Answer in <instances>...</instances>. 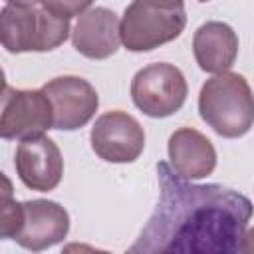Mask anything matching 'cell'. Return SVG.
<instances>
[{
  "label": "cell",
  "mask_w": 254,
  "mask_h": 254,
  "mask_svg": "<svg viewBox=\"0 0 254 254\" xmlns=\"http://www.w3.org/2000/svg\"><path fill=\"white\" fill-rule=\"evenodd\" d=\"M159 202L129 252L236 254L252 218V202L222 185H192L157 163Z\"/></svg>",
  "instance_id": "cell-1"
},
{
  "label": "cell",
  "mask_w": 254,
  "mask_h": 254,
  "mask_svg": "<svg viewBox=\"0 0 254 254\" xmlns=\"http://www.w3.org/2000/svg\"><path fill=\"white\" fill-rule=\"evenodd\" d=\"M202 121L220 137L236 139L254 125V93L244 75L222 71L206 79L198 93Z\"/></svg>",
  "instance_id": "cell-2"
},
{
  "label": "cell",
  "mask_w": 254,
  "mask_h": 254,
  "mask_svg": "<svg viewBox=\"0 0 254 254\" xmlns=\"http://www.w3.org/2000/svg\"><path fill=\"white\" fill-rule=\"evenodd\" d=\"M69 34V20L44 8L6 4L0 12V38L10 54L56 50Z\"/></svg>",
  "instance_id": "cell-3"
},
{
  "label": "cell",
  "mask_w": 254,
  "mask_h": 254,
  "mask_svg": "<svg viewBox=\"0 0 254 254\" xmlns=\"http://www.w3.org/2000/svg\"><path fill=\"white\" fill-rule=\"evenodd\" d=\"M187 26L185 6L165 8L133 0L121 20V42L129 52H151L181 36Z\"/></svg>",
  "instance_id": "cell-4"
},
{
  "label": "cell",
  "mask_w": 254,
  "mask_h": 254,
  "mask_svg": "<svg viewBox=\"0 0 254 254\" xmlns=\"http://www.w3.org/2000/svg\"><path fill=\"white\" fill-rule=\"evenodd\" d=\"M189 95L183 71L173 64H149L141 67L131 81V99L145 115L163 119L177 113Z\"/></svg>",
  "instance_id": "cell-5"
},
{
  "label": "cell",
  "mask_w": 254,
  "mask_h": 254,
  "mask_svg": "<svg viewBox=\"0 0 254 254\" xmlns=\"http://www.w3.org/2000/svg\"><path fill=\"white\" fill-rule=\"evenodd\" d=\"M54 129V107L44 89L4 87L0 135L2 139H32Z\"/></svg>",
  "instance_id": "cell-6"
},
{
  "label": "cell",
  "mask_w": 254,
  "mask_h": 254,
  "mask_svg": "<svg viewBox=\"0 0 254 254\" xmlns=\"http://www.w3.org/2000/svg\"><path fill=\"white\" fill-rule=\"evenodd\" d=\"M89 141L99 159L107 163H133L145 149V131L133 115L115 109L95 119Z\"/></svg>",
  "instance_id": "cell-7"
},
{
  "label": "cell",
  "mask_w": 254,
  "mask_h": 254,
  "mask_svg": "<svg viewBox=\"0 0 254 254\" xmlns=\"http://www.w3.org/2000/svg\"><path fill=\"white\" fill-rule=\"evenodd\" d=\"M54 107V129L75 131L91 121L99 107L95 87L77 75H60L42 85Z\"/></svg>",
  "instance_id": "cell-8"
},
{
  "label": "cell",
  "mask_w": 254,
  "mask_h": 254,
  "mask_svg": "<svg viewBox=\"0 0 254 254\" xmlns=\"http://www.w3.org/2000/svg\"><path fill=\"white\" fill-rule=\"evenodd\" d=\"M69 232L67 210L48 198H34L22 202V220L14 240L32 252H42L60 244Z\"/></svg>",
  "instance_id": "cell-9"
},
{
  "label": "cell",
  "mask_w": 254,
  "mask_h": 254,
  "mask_svg": "<svg viewBox=\"0 0 254 254\" xmlns=\"http://www.w3.org/2000/svg\"><path fill=\"white\" fill-rule=\"evenodd\" d=\"M14 167L24 187L38 192H50L62 181L64 157L60 147L50 137L40 135L20 141Z\"/></svg>",
  "instance_id": "cell-10"
},
{
  "label": "cell",
  "mask_w": 254,
  "mask_h": 254,
  "mask_svg": "<svg viewBox=\"0 0 254 254\" xmlns=\"http://www.w3.org/2000/svg\"><path fill=\"white\" fill-rule=\"evenodd\" d=\"M73 48L89 60H105L119 50L121 22L109 8L97 6L83 12L71 32Z\"/></svg>",
  "instance_id": "cell-11"
},
{
  "label": "cell",
  "mask_w": 254,
  "mask_h": 254,
  "mask_svg": "<svg viewBox=\"0 0 254 254\" xmlns=\"http://www.w3.org/2000/svg\"><path fill=\"white\" fill-rule=\"evenodd\" d=\"M171 167L183 179H204L216 167V151L210 139L192 127H181L169 137Z\"/></svg>",
  "instance_id": "cell-12"
},
{
  "label": "cell",
  "mask_w": 254,
  "mask_h": 254,
  "mask_svg": "<svg viewBox=\"0 0 254 254\" xmlns=\"http://www.w3.org/2000/svg\"><path fill=\"white\" fill-rule=\"evenodd\" d=\"M192 52L202 71H228L238 56V36L224 22H206L192 36Z\"/></svg>",
  "instance_id": "cell-13"
},
{
  "label": "cell",
  "mask_w": 254,
  "mask_h": 254,
  "mask_svg": "<svg viewBox=\"0 0 254 254\" xmlns=\"http://www.w3.org/2000/svg\"><path fill=\"white\" fill-rule=\"evenodd\" d=\"M44 10L60 16V18H73L87 12V8L93 4V0H42L40 2Z\"/></svg>",
  "instance_id": "cell-14"
},
{
  "label": "cell",
  "mask_w": 254,
  "mask_h": 254,
  "mask_svg": "<svg viewBox=\"0 0 254 254\" xmlns=\"http://www.w3.org/2000/svg\"><path fill=\"white\" fill-rule=\"evenodd\" d=\"M254 252V228L244 232L242 238V254H252Z\"/></svg>",
  "instance_id": "cell-15"
},
{
  "label": "cell",
  "mask_w": 254,
  "mask_h": 254,
  "mask_svg": "<svg viewBox=\"0 0 254 254\" xmlns=\"http://www.w3.org/2000/svg\"><path fill=\"white\" fill-rule=\"evenodd\" d=\"M149 4H157V6H165V8H179L185 6V0H143Z\"/></svg>",
  "instance_id": "cell-16"
},
{
  "label": "cell",
  "mask_w": 254,
  "mask_h": 254,
  "mask_svg": "<svg viewBox=\"0 0 254 254\" xmlns=\"http://www.w3.org/2000/svg\"><path fill=\"white\" fill-rule=\"evenodd\" d=\"M6 4H12V6H34L42 0H4Z\"/></svg>",
  "instance_id": "cell-17"
},
{
  "label": "cell",
  "mask_w": 254,
  "mask_h": 254,
  "mask_svg": "<svg viewBox=\"0 0 254 254\" xmlns=\"http://www.w3.org/2000/svg\"><path fill=\"white\" fill-rule=\"evenodd\" d=\"M200 2H208V0H200Z\"/></svg>",
  "instance_id": "cell-18"
}]
</instances>
